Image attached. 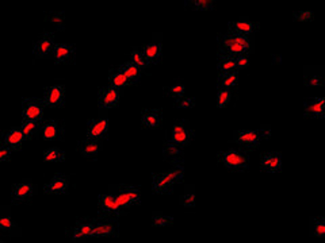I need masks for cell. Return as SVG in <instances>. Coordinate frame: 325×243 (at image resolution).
<instances>
[{
	"label": "cell",
	"instance_id": "cell-1",
	"mask_svg": "<svg viewBox=\"0 0 325 243\" xmlns=\"http://www.w3.org/2000/svg\"><path fill=\"white\" fill-rule=\"evenodd\" d=\"M221 47H222V51L226 55H232V57L247 55L251 50V47H252V41L247 35H241V34L230 31L222 38Z\"/></svg>",
	"mask_w": 325,
	"mask_h": 243
},
{
	"label": "cell",
	"instance_id": "cell-2",
	"mask_svg": "<svg viewBox=\"0 0 325 243\" xmlns=\"http://www.w3.org/2000/svg\"><path fill=\"white\" fill-rule=\"evenodd\" d=\"M183 180V166L180 164L175 165V168L169 169L167 172L159 173L153 177V192L155 193H169L172 191L173 185L182 183Z\"/></svg>",
	"mask_w": 325,
	"mask_h": 243
},
{
	"label": "cell",
	"instance_id": "cell-3",
	"mask_svg": "<svg viewBox=\"0 0 325 243\" xmlns=\"http://www.w3.org/2000/svg\"><path fill=\"white\" fill-rule=\"evenodd\" d=\"M220 161L229 170L243 172L248 168V154L245 151L236 150V149H229L226 151H222L220 154Z\"/></svg>",
	"mask_w": 325,
	"mask_h": 243
},
{
	"label": "cell",
	"instance_id": "cell-4",
	"mask_svg": "<svg viewBox=\"0 0 325 243\" xmlns=\"http://www.w3.org/2000/svg\"><path fill=\"white\" fill-rule=\"evenodd\" d=\"M114 196L117 197L119 206L123 211L140 203V192L135 187H121L114 193Z\"/></svg>",
	"mask_w": 325,
	"mask_h": 243
},
{
	"label": "cell",
	"instance_id": "cell-5",
	"mask_svg": "<svg viewBox=\"0 0 325 243\" xmlns=\"http://www.w3.org/2000/svg\"><path fill=\"white\" fill-rule=\"evenodd\" d=\"M193 138V130L189 127L187 120L176 123L171 131V142L176 143L177 146H187Z\"/></svg>",
	"mask_w": 325,
	"mask_h": 243
},
{
	"label": "cell",
	"instance_id": "cell-6",
	"mask_svg": "<svg viewBox=\"0 0 325 243\" xmlns=\"http://www.w3.org/2000/svg\"><path fill=\"white\" fill-rule=\"evenodd\" d=\"M99 207H101V212L106 216H119L122 214V208L119 206L117 197L114 193H109V195H101L99 197Z\"/></svg>",
	"mask_w": 325,
	"mask_h": 243
},
{
	"label": "cell",
	"instance_id": "cell-7",
	"mask_svg": "<svg viewBox=\"0 0 325 243\" xmlns=\"http://www.w3.org/2000/svg\"><path fill=\"white\" fill-rule=\"evenodd\" d=\"M23 120H41L43 115V103L37 99H26L23 101Z\"/></svg>",
	"mask_w": 325,
	"mask_h": 243
},
{
	"label": "cell",
	"instance_id": "cell-8",
	"mask_svg": "<svg viewBox=\"0 0 325 243\" xmlns=\"http://www.w3.org/2000/svg\"><path fill=\"white\" fill-rule=\"evenodd\" d=\"M43 101L48 107L59 108L64 105V87L63 85H52L45 91Z\"/></svg>",
	"mask_w": 325,
	"mask_h": 243
},
{
	"label": "cell",
	"instance_id": "cell-9",
	"mask_svg": "<svg viewBox=\"0 0 325 243\" xmlns=\"http://www.w3.org/2000/svg\"><path fill=\"white\" fill-rule=\"evenodd\" d=\"M107 130H109V119L107 117H98V119L89 122L87 135H88V139L99 141V139L105 138Z\"/></svg>",
	"mask_w": 325,
	"mask_h": 243
},
{
	"label": "cell",
	"instance_id": "cell-10",
	"mask_svg": "<svg viewBox=\"0 0 325 243\" xmlns=\"http://www.w3.org/2000/svg\"><path fill=\"white\" fill-rule=\"evenodd\" d=\"M235 141L245 147H256L262 141V137H260L259 130H243L235 133Z\"/></svg>",
	"mask_w": 325,
	"mask_h": 243
},
{
	"label": "cell",
	"instance_id": "cell-11",
	"mask_svg": "<svg viewBox=\"0 0 325 243\" xmlns=\"http://www.w3.org/2000/svg\"><path fill=\"white\" fill-rule=\"evenodd\" d=\"M69 187V177L64 174H56L45 187V192L48 195H60V193L67 192Z\"/></svg>",
	"mask_w": 325,
	"mask_h": 243
},
{
	"label": "cell",
	"instance_id": "cell-12",
	"mask_svg": "<svg viewBox=\"0 0 325 243\" xmlns=\"http://www.w3.org/2000/svg\"><path fill=\"white\" fill-rule=\"evenodd\" d=\"M119 97L121 95H119L118 89L107 87V88L102 89L101 95H99V105H101V108H113L118 104Z\"/></svg>",
	"mask_w": 325,
	"mask_h": 243
},
{
	"label": "cell",
	"instance_id": "cell-13",
	"mask_svg": "<svg viewBox=\"0 0 325 243\" xmlns=\"http://www.w3.org/2000/svg\"><path fill=\"white\" fill-rule=\"evenodd\" d=\"M53 47H55L53 35L52 34H43V37H41V39L34 47V54L38 58H45L53 51Z\"/></svg>",
	"mask_w": 325,
	"mask_h": 243
},
{
	"label": "cell",
	"instance_id": "cell-14",
	"mask_svg": "<svg viewBox=\"0 0 325 243\" xmlns=\"http://www.w3.org/2000/svg\"><path fill=\"white\" fill-rule=\"evenodd\" d=\"M23 142H25V135L21 131V129L14 127V129L6 131L3 134V145L11 149V150L13 149H19Z\"/></svg>",
	"mask_w": 325,
	"mask_h": 243
},
{
	"label": "cell",
	"instance_id": "cell-15",
	"mask_svg": "<svg viewBox=\"0 0 325 243\" xmlns=\"http://www.w3.org/2000/svg\"><path fill=\"white\" fill-rule=\"evenodd\" d=\"M35 193V185L31 183H19V184L14 185L13 197L15 203H21L33 196Z\"/></svg>",
	"mask_w": 325,
	"mask_h": 243
},
{
	"label": "cell",
	"instance_id": "cell-16",
	"mask_svg": "<svg viewBox=\"0 0 325 243\" xmlns=\"http://www.w3.org/2000/svg\"><path fill=\"white\" fill-rule=\"evenodd\" d=\"M262 168L264 172L276 173L282 169V158L279 153H267L262 158Z\"/></svg>",
	"mask_w": 325,
	"mask_h": 243
},
{
	"label": "cell",
	"instance_id": "cell-17",
	"mask_svg": "<svg viewBox=\"0 0 325 243\" xmlns=\"http://www.w3.org/2000/svg\"><path fill=\"white\" fill-rule=\"evenodd\" d=\"M92 228H94V222L92 220H88V219H84L81 220L73 228V232H72V242L75 243L77 240H81V239H85L91 236L92 234Z\"/></svg>",
	"mask_w": 325,
	"mask_h": 243
},
{
	"label": "cell",
	"instance_id": "cell-18",
	"mask_svg": "<svg viewBox=\"0 0 325 243\" xmlns=\"http://www.w3.org/2000/svg\"><path fill=\"white\" fill-rule=\"evenodd\" d=\"M111 235H117V228L113 222H94V228L91 236H98V238H103V236H111Z\"/></svg>",
	"mask_w": 325,
	"mask_h": 243
},
{
	"label": "cell",
	"instance_id": "cell-19",
	"mask_svg": "<svg viewBox=\"0 0 325 243\" xmlns=\"http://www.w3.org/2000/svg\"><path fill=\"white\" fill-rule=\"evenodd\" d=\"M79 149H80V153L83 157L94 158L101 151L102 143L101 141H97V139H85V141H81L79 143Z\"/></svg>",
	"mask_w": 325,
	"mask_h": 243
},
{
	"label": "cell",
	"instance_id": "cell-20",
	"mask_svg": "<svg viewBox=\"0 0 325 243\" xmlns=\"http://www.w3.org/2000/svg\"><path fill=\"white\" fill-rule=\"evenodd\" d=\"M41 131H42L43 138L47 141H55V139H60L63 135V127L60 126L57 122L49 120L45 122L41 126Z\"/></svg>",
	"mask_w": 325,
	"mask_h": 243
},
{
	"label": "cell",
	"instance_id": "cell-21",
	"mask_svg": "<svg viewBox=\"0 0 325 243\" xmlns=\"http://www.w3.org/2000/svg\"><path fill=\"white\" fill-rule=\"evenodd\" d=\"M305 111L306 115L313 117H322L325 112V100L324 97H317L312 100L306 101L305 104Z\"/></svg>",
	"mask_w": 325,
	"mask_h": 243
},
{
	"label": "cell",
	"instance_id": "cell-22",
	"mask_svg": "<svg viewBox=\"0 0 325 243\" xmlns=\"http://www.w3.org/2000/svg\"><path fill=\"white\" fill-rule=\"evenodd\" d=\"M144 58L148 64H156L159 63V59L161 57V43L160 42H152L148 43L147 46L143 47Z\"/></svg>",
	"mask_w": 325,
	"mask_h": 243
},
{
	"label": "cell",
	"instance_id": "cell-23",
	"mask_svg": "<svg viewBox=\"0 0 325 243\" xmlns=\"http://www.w3.org/2000/svg\"><path fill=\"white\" fill-rule=\"evenodd\" d=\"M52 53H53V58L56 63H65L73 54V47L71 45H65V43H56Z\"/></svg>",
	"mask_w": 325,
	"mask_h": 243
},
{
	"label": "cell",
	"instance_id": "cell-24",
	"mask_svg": "<svg viewBox=\"0 0 325 243\" xmlns=\"http://www.w3.org/2000/svg\"><path fill=\"white\" fill-rule=\"evenodd\" d=\"M161 115L159 109H147L143 112V125L148 129H157L160 126Z\"/></svg>",
	"mask_w": 325,
	"mask_h": 243
},
{
	"label": "cell",
	"instance_id": "cell-25",
	"mask_svg": "<svg viewBox=\"0 0 325 243\" xmlns=\"http://www.w3.org/2000/svg\"><path fill=\"white\" fill-rule=\"evenodd\" d=\"M256 23L254 22H248V21H239V22H233L230 25V31L236 34H241V35H247L249 37L251 34L254 33L256 30Z\"/></svg>",
	"mask_w": 325,
	"mask_h": 243
},
{
	"label": "cell",
	"instance_id": "cell-26",
	"mask_svg": "<svg viewBox=\"0 0 325 243\" xmlns=\"http://www.w3.org/2000/svg\"><path fill=\"white\" fill-rule=\"evenodd\" d=\"M39 129H41V122L39 120H23L21 131L25 135V139H30L33 138L34 135H37Z\"/></svg>",
	"mask_w": 325,
	"mask_h": 243
},
{
	"label": "cell",
	"instance_id": "cell-27",
	"mask_svg": "<svg viewBox=\"0 0 325 243\" xmlns=\"http://www.w3.org/2000/svg\"><path fill=\"white\" fill-rule=\"evenodd\" d=\"M220 72L221 75H226V73H232V72H237L236 69V61L235 57L232 55H221L220 58Z\"/></svg>",
	"mask_w": 325,
	"mask_h": 243
},
{
	"label": "cell",
	"instance_id": "cell-28",
	"mask_svg": "<svg viewBox=\"0 0 325 243\" xmlns=\"http://www.w3.org/2000/svg\"><path fill=\"white\" fill-rule=\"evenodd\" d=\"M119 71L122 72L129 83H137L140 79V69L131 63H126Z\"/></svg>",
	"mask_w": 325,
	"mask_h": 243
},
{
	"label": "cell",
	"instance_id": "cell-29",
	"mask_svg": "<svg viewBox=\"0 0 325 243\" xmlns=\"http://www.w3.org/2000/svg\"><path fill=\"white\" fill-rule=\"evenodd\" d=\"M110 83H111V87L115 89H118V91L121 88H125V87H127V85L130 84V83L127 81L126 77H125V75H123L121 71L113 72V73H111Z\"/></svg>",
	"mask_w": 325,
	"mask_h": 243
},
{
	"label": "cell",
	"instance_id": "cell-30",
	"mask_svg": "<svg viewBox=\"0 0 325 243\" xmlns=\"http://www.w3.org/2000/svg\"><path fill=\"white\" fill-rule=\"evenodd\" d=\"M310 231L312 235L324 238L325 236V222L322 218H312L310 219Z\"/></svg>",
	"mask_w": 325,
	"mask_h": 243
},
{
	"label": "cell",
	"instance_id": "cell-31",
	"mask_svg": "<svg viewBox=\"0 0 325 243\" xmlns=\"http://www.w3.org/2000/svg\"><path fill=\"white\" fill-rule=\"evenodd\" d=\"M65 158L64 157V153L57 147H51V149H48L45 153H43V159L47 161V162H60V161H63Z\"/></svg>",
	"mask_w": 325,
	"mask_h": 243
},
{
	"label": "cell",
	"instance_id": "cell-32",
	"mask_svg": "<svg viewBox=\"0 0 325 243\" xmlns=\"http://www.w3.org/2000/svg\"><path fill=\"white\" fill-rule=\"evenodd\" d=\"M237 84V72L221 75L220 77V87L224 89H230Z\"/></svg>",
	"mask_w": 325,
	"mask_h": 243
},
{
	"label": "cell",
	"instance_id": "cell-33",
	"mask_svg": "<svg viewBox=\"0 0 325 243\" xmlns=\"http://www.w3.org/2000/svg\"><path fill=\"white\" fill-rule=\"evenodd\" d=\"M180 204L184 207H187V208H194L195 193H194V189H193V187H189L187 192H184L182 196H180Z\"/></svg>",
	"mask_w": 325,
	"mask_h": 243
},
{
	"label": "cell",
	"instance_id": "cell-34",
	"mask_svg": "<svg viewBox=\"0 0 325 243\" xmlns=\"http://www.w3.org/2000/svg\"><path fill=\"white\" fill-rule=\"evenodd\" d=\"M164 154L167 157H171V158H177L182 155V149H180V146H177L176 143L168 141L164 145Z\"/></svg>",
	"mask_w": 325,
	"mask_h": 243
},
{
	"label": "cell",
	"instance_id": "cell-35",
	"mask_svg": "<svg viewBox=\"0 0 325 243\" xmlns=\"http://www.w3.org/2000/svg\"><path fill=\"white\" fill-rule=\"evenodd\" d=\"M130 63L133 64L134 67L138 68V69H144V68L148 65V63L144 58L143 53H141V50H138V49H134V50L131 51Z\"/></svg>",
	"mask_w": 325,
	"mask_h": 243
},
{
	"label": "cell",
	"instance_id": "cell-36",
	"mask_svg": "<svg viewBox=\"0 0 325 243\" xmlns=\"http://www.w3.org/2000/svg\"><path fill=\"white\" fill-rule=\"evenodd\" d=\"M305 84L309 87H320L322 85V76L316 73V72H309L305 77Z\"/></svg>",
	"mask_w": 325,
	"mask_h": 243
},
{
	"label": "cell",
	"instance_id": "cell-37",
	"mask_svg": "<svg viewBox=\"0 0 325 243\" xmlns=\"http://www.w3.org/2000/svg\"><path fill=\"white\" fill-rule=\"evenodd\" d=\"M230 97H232V95H230L229 89H220L218 91V96H217V104H218V107L220 108L226 107L229 104V101H230Z\"/></svg>",
	"mask_w": 325,
	"mask_h": 243
},
{
	"label": "cell",
	"instance_id": "cell-38",
	"mask_svg": "<svg viewBox=\"0 0 325 243\" xmlns=\"http://www.w3.org/2000/svg\"><path fill=\"white\" fill-rule=\"evenodd\" d=\"M17 228V224L14 222L10 215H3L0 216V230L2 231H11Z\"/></svg>",
	"mask_w": 325,
	"mask_h": 243
},
{
	"label": "cell",
	"instance_id": "cell-39",
	"mask_svg": "<svg viewBox=\"0 0 325 243\" xmlns=\"http://www.w3.org/2000/svg\"><path fill=\"white\" fill-rule=\"evenodd\" d=\"M172 222H173V219L171 218V216H165V215H160V214H156L152 219L153 226H156V227L169 226V224H172Z\"/></svg>",
	"mask_w": 325,
	"mask_h": 243
},
{
	"label": "cell",
	"instance_id": "cell-40",
	"mask_svg": "<svg viewBox=\"0 0 325 243\" xmlns=\"http://www.w3.org/2000/svg\"><path fill=\"white\" fill-rule=\"evenodd\" d=\"M167 93L172 97L183 96V93H184V85H183L182 83H176V84H173L172 87H169V88L167 89Z\"/></svg>",
	"mask_w": 325,
	"mask_h": 243
},
{
	"label": "cell",
	"instance_id": "cell-41",
	"mask_svg": "<svg viewBox=\"0 0 325 243\" xmlns=\"http://www.w3.org/2000/svg\"><path fill=\"white\" fill-rule=\"evenodd\" d=\"M48 22H51L52 25H55L57 29H63L64 27V15L63 14H51L48 15Z\"/></svg>",
	"mask_w": 325,
	"mask_h": 243
},
{
	"label": "cell",
	"instance_id": "cell-42",
	"mask_svg": "<svg viewBox=\"0 0 325 243\" xmlns=\"http://www.w3.org/2000/svg\"><path fill=\"white\" fill-rule=\"evenodd\" d=\"M176 105L179 108H191L194 105V99L193 97H182L177 100Z\"/></svg>",
	"mask_w": 325,
	"mask_h": 243
},
{
	"label": "cell",
	"instance_id": "cell-43",
	"mask_svg": "<svg viewBox=\"0 0 325 243\" xmlns=\"http://www.w3.org/2000/svg\"><path fill=\"white\" fill-rule=\"evenodd\" d=\"M194 6V9L197 10H211L213 9V2H205V0H197L193 3Z\"/></svg>",
	"mask_w": 325,
	"mask_h": 243
},
{
	"label": "cell",
	"instance_id": "cell-44",
	"mask_svg": "<svg viewBox=\"0 0 325 243\" xmlns=\"http://www.w3.org/2000/svg\"><path fill=\"white\" fill-rule=\"evenodd\" d=\"M235 61H236L237 71H239V69H243V68H245L249 63L248 55H237V57H235Z\"/></svg>",
	"mask_w": 325,
	"mask_h": 243
},
{
	"label": "cell",
	"instance_id": "cell-45",
	"mask_svg": "<svg viewBox=\"0 0 325 243\" xmlns=\"http://www.w3.org/2000/svg\"><path fill=\"white\" fill-rule=\"evenodd\" d=\"M294 18H296L297 21L306 22V21H310V19H312L313 14L310 13V11H300V13L294 14Z\"/></svg>",
	"mask_w": 325,
	"mask_h": 243
},
{
	"label": "cell",
	"instance_id": "cell-46",
	"mask_svg": "<svg viewBox=\"0 0 325 243\" xmlns=\"http://www.w3.org/2000/svg\"><path fill=\"white\" fill-rule=\"evenodd\" d=\"M10 157H11V149L6 146H0V164L10 159Z\"/></svg>",
	"mask_w": 325,
	"mask_h": 243
},
{
	"label": "cell",
	"instance_id": "cell-47",
	"mask_svg": "<svg viewBox=\"0 0 325 243\" xmlns=\"http://www.w3.org/2000/svg\"><path fill=\"white\" fill-rule=\"evenodd\" d=\"M259 133H260V137H262V138H268V137L271 135V130L268 129V127L260 129V130H259Z\"/></svg>",
	"mask_w": 325,
	"mask_h": 243
},
{
	"label": "cell",
	"instance_id": "cell-48",
	"mask_svg": "<svg viewBox=\"0 0 325 243\" xmlns=\"http://www.w3.org/2000/svg\"><path fill=\"white\" fill-rule=\"evenodd\" d=\"M0 243H5V242H3V240H2V239H0Z\"/></svg>",
	"mask_w": 325,
	"mask_h": 243
}]
</instances>
